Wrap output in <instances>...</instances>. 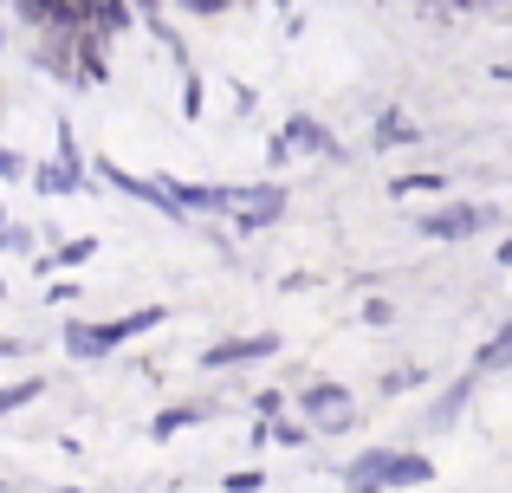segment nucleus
<instances>
[{"mask_svg":"<svg viewBox=\"0 0 512 493\" xmlns=\"http://www.w3.org/2000/svg\"><path fill=\"white\" fill-rule=\"evenodd\" d=\"M500 364H512V325L487 344V351H480V370H500Z\"/></svg>","mask_w":512,"mask_h":493,"instance_id":"5","label":"nucleus"},{"mask_svg":"<svg viewBox=\"0 0 512 493\" xmlns=\"http://www.w3.org/2000/svg\"><path fill=\"white\" fill-rule=\"evenodd\" d=\"M195 416H201V409H169V416L156 422V435H175V429H188V422H195Z\"/></svg>","mask_w":512,"mask_h":493,"instance_id":"8","label":"nucleus"},{"mask_svg":"<svg viewBox=\"0 0 512 493\" xmlns=\"http://www.w3.org/2000/svg\"><path fill=\"white\" fill-rule=\"evenodd\" d=\"M500 266H512V241H506V247H500Z\"/></svg>","mask_w":512,"mask_h":493,"instance_id":"10","label":"nucleus"},{"mask_svg":"<svg viewBox=\"0 0 512 493\" xmlns=\"http://www.w3.org/2000/svg\"><path fill=\"white\" fill-rule=\"evenodd\" d=\"M474 228H487V208H448V215H428V221H422L428 241H448V234H474Z\"/></svg>","mask_w":512,"mask_h":493,"instance_id":"2","label":"nucleus"},{"mask_svg":"<svg viewBox=\"0 0 512 493\" xmlns=\"http://www.w3.org/2000/svg\"><path fill=\"white\" fill-rule=\"evenodd\" d=\"M435 189H448L441 176H402L396 182V195H435Z\"/></svg>","mask_w":512,"mask_h":493,"instance_id":"6","label":"nucleus"},{"mask_svg":"<svg viewBox=\"0 0 512 493\" xmlns=\"http://www.w3.org/2000/svg\"><path fill=\"white\" fill-rule=\"evenodd\" d=\"M266 351H273V338H234V344H214L201 364L214 370V364H240V357H266Z\"/></svg>","mask_w":512,"mask_h":493,"instance_id":"3","label":"nucleus"},{"mask_svg":"<svg viewBox=\"0 0 512 493\" xmlns=\"http://www.w3.org/2000/svg\"><path fill=\"white\" fill-rule=\"evenodd\" d=\"M26 396H39V383H13V390H0V416H7V409H20Z\"/></svg>","mask_w":512,"mask_h":493,"instance_id":"7","label":"nucleus"},{"mask_svg":"<svg viewBox=\"0 0 512 493\" xmlns=\"http://www.w3.org/2000/svg\"><path fill=\"white\" fill-rule=\"evenodd\" d=\"M415 137H422V130L402 111H383V124H376V143H383V150H402V143H415Z\"/></svg>","mask_w":512,"mask_h":493,"instance_id":"4","label":"nucleus"},{"mask_svg":"<svg viewBox=\"0 0 512 493\" xmlns=\"http://www.w3.org/2000/svg\"><path fill=\"white\" fill-rule=\"evenodd\" d=\"M363 312H370V325H389V318H396V305H389V299H370Z\"/></svg>","mask_w":512,"mask_h":493,"instance_id":"9","label":"nucleus"},{"mask_svg":"<svg viewBox=\"0 0 512 493\" xmlns=\"http://www.w3.org/2000/svg\"><path fill=\"white\" fill-rule=\"evenodd\" d=\"M305 416H312L318 429H344L350 422V396L338 390V383H318V390L305 396Z\"/></svg>","mask_w":512,"mask_h":493,"instance_id":"1","label":"nucleus"}]
</instances>
